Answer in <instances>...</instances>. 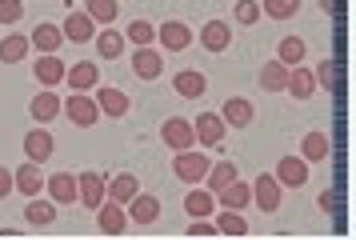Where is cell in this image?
<instances>
[{
	"label": "cell",
	"mask_w": 356,
	"mask_h": 240,
	"mask_svg": "<svg viewBox=\"0 0 356 240\" xmlns=\"http://www.w3.org/2000/svg\"><path fill=\"white\" fill-rule=\"evenodd\" d=\"M296 8H300V0H260V13L273 20H289V16H296Z\"/></svg>",
	"instance_id": "cell-37"
},
{
	"label": "cell",
	"mask_w": 356,
	"mask_h": 240,
	"mask_svg": "<svg viewBox=\"0 0 356 240\" xmlns=\"http://www.w3.org/2000/svg\"><path fill=\"white\" fill-rule=\"evenodd\" d=\"M260 88L264 93H284V84H289V64H280V61H268L264 68H260Z\"/></svg>",
	"instance_id": "cell-29"
},
{
	"label": "cell",
	"mask_w": 356,
	"mask_h": 240,
	"mask_svg": "<svg viewBox=\"0 0 356 240\" xmlns=\"http://www.w3.org/2000/svg\"><path fill=\"white\" fill-rule=\"evenodd\" d=\"M321 208H324V212H337V192H332V189L321 192Z\"/></svg>",
	"instance_id": "cell-43"
},
{
	"label": "cell",
	"mask_w": 356,
	"mask_h": 240,
	"mask_svg": "<svg viewBox=\"0 0 356 240\" xmlns=\"http://www.w3.org/2000/svg\"><path fill=\"white\" fill-rule=\"evenodd\" d=\"M260 0H236V20H241L244 29H248V24H257L260 20Z\"/></svg>",
	"instance_id": "cell-39"
},
{
	"label": "cell",
	"mask_w": 356,
	"mask_h": 240,
	"mask_svg": "<svg viewBox=\"0 0 356 240\" xmlns=\"http://www.w3.org/2000/svg\"><path fill=\"white\" fill-rule=\"evenodd\" d=\"M13 184H17L20 196H40V192H44V173H40V164H36V160H24L17 173H13Z\"/></svg>",
	"instance_id": "cell-11"
},
{
	"label": "cell",
	"mask_w": 356,
	"mask_h": 240,
	"mask_svg": "<svg viewBox=\"0 0 356 240\" xmlns=\"http://www.w3.org/2000/svg\"><path fill=\"white\" fill-rule=\"evenodd\" d=\"M312 77H316V84H321V88H328V93H337V64H332V61H324L321 68L312 72Z\"/></svg>",
	"instance_id": "cell-41"
},
{
	"label": "cell",
	"mask_w": 356,
	"mask_h": 240,
	"mask_svg": "<svg viewBox=\"0 0 356 240\" xmlns=\"http://www.w3.org/2000/svg\"><path fill=\"white\" fill-rule=\"evenodd\" d=\"M164 72V61H161V52L152 45H145V48H136L132 52V77H140V80H156Z\"/></svg>",
	"instance_id": "cell-12"
},
{
	"label": "cell",
	"mask_w": 356,
	"mask_h": 240,
	"mask_svg": "<svg viewBox=\"0 0 356 240\" xmlns=\"http://www.w3.org/2000/svg\"><path fill=\"white\" fill-rule=\"evenodd\" d=\"M29 40H33V48H40V52H60V45H65V32L44 20V24H36V29H33V36H29Z\"/></svg>",
	"instance_id": "cell-28"
},
{
	"label": "cell",
	"mask_w": 356,
	"mask_h": 240,
	"mask_svg": "<svg viewBox=\"0 0 356 240\" xmlns=\"http://www.w3.org/2000/svg\"><path fill=\"white\" fill-rule=\"evenodd\" d=\"M216 205H220V208H236V212H244V208L252 205V184H244L241 176H236L232 184H225V189L216 192Z\"/></svg>",
	"instance_id": "cell-17"
},
{
	"label": "cell",
	"mask_w": 356,
	"mask_h": 240,
	"mask_svg": "<svg viewBox=\"0 0 356 240\" xmlns=\"http://www.w3.org/2000/svg\"><path fill=\"white\" fill-rule=\"evenodd\" d=\"M24 221L33 224V228H49V224H56V205H52V200H36V196H29V205H24Z\"/></svg>",
	"instance_id": "cell-27"
},
{
	"label": "cell",
	"mask_w": 356,
	"mask_h": 240,
	"mask_svg": "<svg viewBox=\"0 0 356 240\" xmlns=\"http://www.w3.org/2000/svg\"><path fill=\"white\" fill-rule=\"evenodd\" d=\"M92 40H97V52L104 56V61H120V56H124V48H129V40H124V32H116V29L97 32Z\"/></svg>",
	"instance_id": "cell-26"
},
{
	"label": "cell",
	"mask_w": 356,
	"mask_h": 240,
	"mask_svg": "<svg viewBox=\"0 0 356 240\" xmlns=\"http://www.w3.org/2000/svg\"><path fill=\"white\" fill-rule=\"evenodd\" d=\"M220 120L232 125V128H248V125H252V100H244V96H228Z\"/></svg>",
	"instance_id": "cell-22"
},
{
	"label": "cell",
	"mask_w": 356,
	"mask_h": 240,
	"mask_svg": "<svg viewBox=\"0 0 356 240\" xmlns=\"http://www.w3.org/2000/svg\"><path fill=\"white\" fill-rule=\"evenodd\" d=\"M172 168H177L180 180L200 184V180H204V173H209V148H204V152H200V148H184V152H177Z\"/></svg>",
	"instance_id": "cell-3"
},
{
	"label": "cell",
	"mask_w": 356,
	"mask_h": 240,
	"mask_svg": "<svg viewBox=\"0 0 356 240\" xmlns=\"http://www.w3.org/2000/svg\"><path fill=\"white\" fill-rule=\"evenodd\" d=\"M60 112H65L68 120L76 128H92L100 120V109H97V100L88 93H72L68 100H60Z\"/></svg>",
	"instance_id": "cell-1"
},
{
	"label": "cell",
	"mask_w": 356,
	"mask_h": 240,
	"mask_svg": "<svg viewBox=\"0 0 356 240\" xmlns=\"http://www.w3.org/2000/svg\"><path fill=\"white\" fill-rule=\"evenodd\" d=\"M104 196H108V176L104 173H81L76 176V205L97 212V208L104 205Z\"/></svg>",
	"instance_id": "cell-2"
},
{
	"label": "cell",
	"mask_w": 356,
	"mask_h": 240,
	"mask_svg": "<svg viewBox=\"0 0 356 240\" xmlns=\"http://www.w3.org/2000/svg\"><path fill=\"white\" fill-rule=\"evenodd\" d=\"M29 109H33V116L40 120V125H52V120L60 116V96L52 93V88H40V93L33 96V104H29Z\"/></svg>",
	"instance_id": "cell-23"
},
{
	"label": "cell",
	"mask_w": 356,
	"mask_h": 240,
	"mask_svg": "<svg viewBox=\"0 0 356 240\" xmlns=\"http://www.w3.org/2000/svg\"><path fill=\"white\" fill-rule=\"evenodd\" d=\"M321 8H324V13H337V8H332V0H321Z\"/></svg>",
	"instance_id": "cell-44"
},
{
	"label": "cell",
	"mask_w": 356,
	"mask_h": 240,
	"mask_svg": "<svg viewBox=\"0 0 356 240\" xmlns=\"http://www.w3.org/2000/svg\"><path fill=\"white\" fill-rule=\"evenodd\" d=\"M33 77L44 84V88H56L60 80H65V61L56 56V52H40V61L33 64Z\"/></svg>",
	"instance_id": "cell-14"
},
{
	"label": "cell",
	"mask_w": 356,
	"mask_h": 240,
	"mask_svg": "<svg viewBox=\"0 0 356 240\" xmlns=\"http://www.w3.org/2000/svg\"><path fill=\"white\" fill-rule=\"evenodd\" d=\"M252 205H257L260 212H268V216L280 208V180H276L273 173H260L257 180H252Z\"/></svg>",
	"instance_id": "cell-5"
},
{
	"label": "cell",
	"mask_w": 356,
	"mask_h": 240,
	"mask_svg": "<svg viewBox=\"0 0 356 240\" xmlns=\"http://www.w3.org/2000/svg\"><path fill=\"white\" fill-rule=\"evenodd\" d=\"M13 192H17V184H13V168H4V164H0V200H4V196H13Z\"/></svg>",
	"instance_id": "cell-42"
},
{
	"label": "cell",
	"mask_w": 356,
	"mask_h": 240,
	"mask_svg": "<svg viewBox=\"0 0 356 240\" xmlns=\"http://www.w3.org/2000/svg\"><path fill=\"white\" fill-rule=\"evenodd\" d=\"M60 32H65V40H72V45H84V40L97 36V20L76 8V13H68V20L60 24Z\"/></svg>",
	"instance_id": "cell-13"
},
{
	"label": "cell",
	"mask_w": 356,
	"mask_h": 240,
	"mask_svg": "<svg viewBox=\"0 0 356 240\" xmlns=\"http://www.w3.org/2000/svg\"><path fill=\"white\" fill-rule=\"evenodd\" d=\"M68 4H76V0H68Z\"/></svg>",
	"instance_id": "cell-45"
},
{
	"label": "cell",
	"mask_w": 356,
	"mask_h": 240,
	"mask_svg": "<svg viewBox=\"0 0 356 240\" xmlns=\"http://www.w3.org/2000/svg\"><path fill=\"white\" fill-rule=\"evenodd\" d=\"M24 16V0H0V24H17Z\"/></svg>",
	"instance_id": "cell-40"
},
{
	"label": "cell",
	"mask_w": 356,
	"mask_h": 240,
	"mask_svg": "<svg viewBox=\"0 0 356 240\" xmlns=\"http://www.w3.org/2000/svg\"><path fill=\"white\" fill-rule=\"evenodd\" d=\"M65 80L72 84V93H88V88H97L100 84V72H97V64H72V68H65Z\"/></svg>",
	"instance_id": "cell-21"
},
{
	"label": "cell",
	"mask_w": 356,
	"mask_h": 240,
	"mask_svg": "<svg viewBox=\"0 0 356 240\" xmlns=\"http://www.w3.org/2000/svg\"><path fill=\"white\" fill-rule=\"evenodd\" d=\"M124 40H129V45H136V48L152 45V40H156V24H148L145 16H140V20H132L129 29H124Z\"/></svg>",
	"instance_id": "cell-36"
},
{
	"label": "cell",
	"mask_w": 356,
	"mask_h": 240,
	"mask_svg": "<svg viewBox=\"0 0 356 240\" xmlns=\"http://www.w3.org/2000/svg\"><path fill=\"white\" fill-rule=\"evenodd\" d=\"M225 120H220V112H200L193 120V132H196V144L200 148H216V144L225 141Z\"/></svg>",
	"instance_id": "cell-6"
},
{
	"label": "cell",
	"mask_w": 356,
	"mask_h": 240,
	"mask_svg": "<svg viewBox=\"0 0 356 240\" xmlns=\"http://www.w3.org/2000/svg\"><path fill=\"white\" fill-rule=\"evenodd\" d=\"M228 45H232V29H228L225 20H209L200 29V48L204 52H225Z\"/></svg>",
	"instance_id": "cell-19"
},
{
	"label": "cell",
	"mask_w": 356,
	"mask_h": 240,
	"mask_svg": "<svg viewBox=\"0 0 356 240\" xmlns=\"http://www.w3.org/2000/svg\"><path fill=\"white\" fill-rule=\"evenodd\" d=\"M44 184L56 205H76V173H52Z\"/></svg>",
	"instance_id": "cell-20"
},
{
	"label": "cell",
	"mask_w": 356,
	"mask_h": 240,
	"mask_svg": "<svg viewBox=\"0 0 356 240\" xmlns=\"http://www.w3.org/2000/svg\"><path fill=\"white\" fill-rule=\"evenodd\" d=\"M172 93L184 96V100H200V96L209 93V77L200 68H184V72L172 77Z\"/></svg>",
	"instance_id": "cell-9"
},
{
	"label": "cell",
	"mask_w": 356,
	"mask_h": 240,
	"mask_svg": "<svg viewBox=\"0 0 356 240\" xmlns=\"http://www.w3.org/2000/svg\"><path fill=\"white\" fill-rule=\"evenodd\" d=\"M284 93H289L292 100H300V104H305L308 96L316 93V77L308 72L305 64H296V68H289V84H284Z\"/></svg>",
	"instance_id": "cell-18"
},
{
	"label": "cell",
	"mask_w": 356,
	"mask_h": 240,
	"mask_svg": "<svg viewBox=\"0 0 356 240\" xmlns=\"http://www.w3.org/2000/svg\"><path fill=\"white\" fill-rule=\"evenodd\" d=\"M161 141L172 148V152H184V148H196V132H193V120L184 116H168L161 125Z\"/></svg>",
	"instance_id": "cell-4"
},
{
	"label": "cell",
	"mask_w": 356,
	"mask_h": 240,
	"mask_svg": "<svg viewBox=\"0 0 356 240\" xmlns=\"http://www.w3.org/2000/svg\"><path fill=\"white\" fill-rule=\"evenodd\" d=\"M52 148H56V141H52L44 128H33V132L24 136V157L36 160V164H44V160L52 157Z\"/></svg>",
	"instance_id": "cell-24"
},
{
	"label": "cell",
	"mask_w": 356,
	"mask_h": 240,
	"mask_svg": "<svg viewBox=\"0 0 356 240\" xmlns=\"http://www.w3.org/2000/svg\"><path fill=\"white\" fill-rule=\"evenodd\" d=\"M216 232H220V237H248V221H244V212H236V208H220V216H216Z\"/></svg>",
	"instance_id": "cell-31"
},
{
	"label": "cell",
	"mask_w": 356,
	"mask_h": 240,
	"mask_svg": "<svg viewBox=\"0 0 356 240\" xmlns=\"http://www.w3.org/2000/svg\"><path fill=\"white\" fill-rule=\"evenodd\" d=\"M184 212H188V216H212V212H216V196H212L209 189H193L184 196Z\"/></svg>",
	"instance_id": "cell-33"
},
{
	"label": "cell",
	"mask_w": 356,
	"mask_h": 240,
	"mask_svg": "<svg viewBox=\"0 0 356 240\" xmlns=\"http://www.w3.org/2000/svg\"><path fill=\"white\" fill-rule=\"evenodd\" d=\"M136 192H140V180H136L132 173H120V176L108 180V200H116V205H129Z\"/></svg>",
	"instance_id": "cell-30"
},
{
	"label": "cell",
	"mask_w": 356,
	"mask_h": 240,
	"mask_svg": "<svg viewBox=\"0 0 356 240\" xmlns=\"http://www.w3.org/2000/svg\"><path fill=\"white\" fill-rule=\"evenodd\" d=\"M97 109H100V116H113V120H120V116H129V96L120 93V88H97Z\"/></svg>",
	"instance_id": "cell-16"
},
{
	"label": "cell",
	"mask_w": 356,
	"mask_h": 240,
	"mask_svg": "<svg viewBox=\"0 0 356 240\" xmlns=\"http://www.w3.org/2000/svg\"><path fill=\"white\" fill-rule=\"evenodd\" d=\"M276 180H280V189H305L308 184V160L305 157H280L276 160Z\"/></svg>",
	"instance_id": "cell-8"
},
{
	"label": "cell",
	"mask_w": 356,
	"mask_h": 240,
	"mask_svg": "<svg viewBox=\"0 0 356 240\" xmlns=\"http://www.w3.org/2000/svg\"><path fill=\"white\" fill-rule=\"evenodd\" d=\"M328 136L324 132H308L305 141H300V157L308 160V164H321V160H328Z\"/></svg>",
	"instance_id": "cell-34"
},
{
	"label": "cell",
	"mask_w": 356,
	"mask_h": 240,
	"mask_svg": "<svg viewBox=\"0 0 356 240\" xmlns=\"http://www.w3.org/2000/svg\"><path fill=\"white\" fill-rule=\"evenodd\" d=\"M84 4H88V16H92L97 24H113L116 13H120V4H116V0H84Z\"/></svg>",
	"instance_id": "cell-38"
},
{
	"label": "cell",
	"mask_w": 356,
	"mask_h": 240,
	"mask_svg": "<svg viewBox=\"0 0 356 240\" xmlns=\"http://www.w3.org/2000/svg\"><path fill=\"white\" fill-rule=\"evenodd\" d=\"M129 221L132 224H156L161 221V200L148 196V192H136L129 200Z\"/></svg>",
	"instance_id": "cell-15"
},
{
	"label": "cell",
	"mask_w": 356,
	"mask_h": 240,
	"mask_svg": "<svg viewBox=\"0 0 356 240\" xmlns=\"http://www.w3.org/2000/svg\"><path fill=\"white\" fill-rule=\"evenodd\" d=\"M305 52H308L305 36H284V40H280V48H276V61L289 64V68H296V64H305Z\"/></svg>",
	"instance_id": "cell-32"
},
{
	"label": "cell",
	"mask_w": 356,
	"mask_h": 240,
	"mask_svg": "<svg viewBox=\"0 0 356 240\" xmlns=\"http://www.w3.org/2000/svg\"><path fill=\"white\" fill-rule=\"evenodd\" d=\"M29 48H33V40H29V36H20V32L0 36V64H20L24 56H29Z\"/></svg>",
	"instance_id": "cell-25"
},
{
	"label": "cell",
	"mask_w": 356,
	"mask_h": 240,
	"mask_svg": "<svg viewBox=\"0 0 356 240\" xmlns=\"http://www.w3.org/2000/svg\"><path fill=\"white\" fill-rule=\"evenodd\" d=\"M236 164H228V160H220V164H209V173H204V180H209V192L216 196V192L225 189V184H232L236 180Z\"/></svg>",
	"instance_id": "cell-35"
},
{
	"label": "cell",
	"mask_w": 356,
	"mask_h": 240,
	"mask_svg": "<svg viewBox=\"0 0 356 240\" xmlns=\"http://www.w3.org/2000/svg\"><path fill=\"white\" fill-rule=\"evenodd\" d=\"M156 40H161L168 52H184V48L193 45V29H188L184 20H164L161 29H156Z\"/></svg>",
	"instance_id": "cell-10"
},
{
	"label": "cell",
	"mask_w": 356,
	"mask_h": 240,
	"mask_svg": "<svg viewBox=\"0 0 356 240\" xmlns=\"http://www.w3.org/2000/svg\"><path fill=\"white\" fill-rule=\"evenodd\" d=\"M97 228L104 232V237H124V228H129V212L116 205V200L104 196V205L97 208Z\"/></svg>",
	"instance_id": "cell-7"
}]
</instances>
